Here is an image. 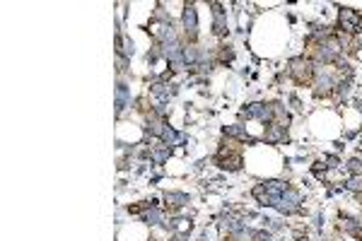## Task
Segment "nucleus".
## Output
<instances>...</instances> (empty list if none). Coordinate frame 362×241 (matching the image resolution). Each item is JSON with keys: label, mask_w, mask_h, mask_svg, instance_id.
I'll return each instance as SVG.
<instances>
[{"label": "nucleus", "mask_w": 362, "mask_h": 241, "mask_svg": "<svg viewBox=\"0 0 362 241\" xmlns=\"http://www.w3.org/2000/svg\"><path fill=\"white\" fill-rule=\"evenodd\" d=\"M314 75H316V63L309 61V58H292L290 61V77L295 80V84L304 87V84L314 82Z\"/></svg>", "instance_id": "obj_1"}, {"label": "nucleus", "mask_w": 362, "mask_h": 241, "mask_svg": "<svg viewBox=\"0 0 362 241\" xmlns=\"http://www.w3.org/2000/svg\"><path fill=\"white\" fill-rule=\"evenodd\" d=\"M184 32L188 41H196V37H198V15H196L193 5H184Z\"/></svg>", "instance_id": "obj_2"}, {"label": "nucleus", "mask_w": 362, "mask_h": 241, "mask_svg": "<svg viewBox=\"0 0 362 241\" xmlns=\"http://www.w3.org/2000/svg\"><path fill=\"white\" fill-rule=\"evenodd\" d=\"M164 200H167V210L169 213H177V210H181L186 203H188V198H186L184 193H167L164 195Z\"/></svg>", "instance_id": "obj_3"}, {"label": "nucleus", "mask_w": 362, "mask_h": 241, "mask_svg": "<svg viewBox=\"0 0 362 241\" xmlns=\"http://www.w3.org/2000/svg\"><path fill=\"white\" fill-rule=\"evenodd\" d=\"M232 58H234L232 46H220V53H217V61H220V63H230Z\"/></svg>", "instance_id": "obj_4"}, {"label": "nucleus", "mask_w": 362, "mask_h": 241, "mask_svg": "<svg viewBox=\"0 0 362 241\" xmlns=\"http://www.w3.org/2000/svg\"><path fill=\"white\" fill-rule=\"evenodd\" d=\"M348 171H350L353 176H360L362 174V162L360 159H350V162H348Z\"/></svg>", "instance_id": "obj_5"}]
</instances>
